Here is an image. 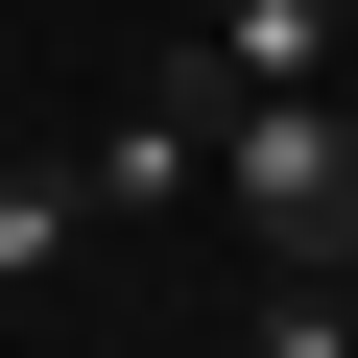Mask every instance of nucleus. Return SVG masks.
Listing matches in <instances>:
<instances>
[{
    "instance_id": "obj_1",
    "label": "nucleus",
    "mask_w": 358,
    "mask_h": 358,
    "mask_svg": "<svg viewBox=\"0 0 358 358\" xmlns=\"http://www.w3.org/2000/svg\"><path fill=\"white\" fill-rule=\"evenodd\" d=\"M215 192H239V239H263V263H358V120H334V72L215 120Z\"/></svg>"
},
{
    "instance_id": "obj_2",
    "label": "nucleus",
    "mask_w": 358,
    "mask_h": 358,
    "mask_svg": "<svg viewBox=\"0 0 358 358\" xmlns=\"http://www.w3.org/2000/svg\"><path fill=\"white\" fill-rule=\"evenodd\" d=\"M192 72H215V96H310V72H334V0H215Z\"/></svg>"
},
{
    "instance_id": "obj_3",
    "label": "nucleus",
    "mask_w": 358,
    "mask_h": 358,
    "mask_svg": "<svg viewBox=\"0 0 358 358\" xmlns=\"http://www.w3.org/2000/svg\"><path fill=\"white\" fill-rule=\"evenodd\" d=\"M72 239H96V167H0V287H48Z\"/></svg>"
},
{
    "instance_id": "obj_4",
    "label": "nucleus",
    "mask_w": 358,
    "mask_h": 358,
    "mask_svg": "<svg viewBox=\"0 0 358 358\" xmlns=\"http://www.w3.org/2000/svg\"><path fill=\"white\" fill-rule=\"evenodd\" d=\"M239 358H358V310H334V263H263V310H239Z\"/></svg>"
},
{
    "instance_id": "obj_5",
    "label": "nucleus",
    "mask_w": 358,
    "mask_h": 358,
    "mask_svg": "<svg viewBox=\"0 0 358 358\" xmlns=\"http://www.w3.org/2000/svg\"><path fill=\"white\" fill-rule=\"evenodd\" d=\"M334 310H358V263H334Z\"/></svg>"
}]
</instances>
